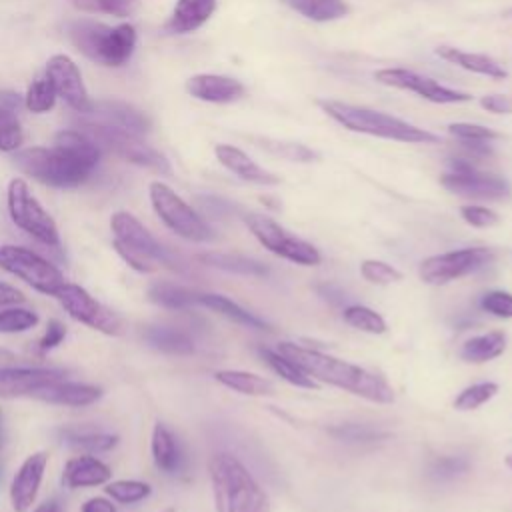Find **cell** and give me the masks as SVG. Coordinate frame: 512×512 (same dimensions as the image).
I'll return each instance as SVG.
<instances>
[{
	"label": "cell",
	"mask_w": 512,
	"mask_h": 512,
	"mask_svg": "<svg viewBox=\"0 0 512 512\" xmlns=\"http://www.w3.org/2000/svg\"><path fill=\"white\" fill-rule=\"evenodd\" d=\"M16 354L12 352V350H8V348H0V368H4V366H16Z\"/></svg>",
	"instance_id": "cell-54"
},
{
	"label": "cell",
	"mask_w": 512,
	"mask_h": 512,
	"mask_svg": "<svg viewBox=\"0 0 512 512\" xmlns=\"http://www.w3.org/2000/svg\"><path fill=\"white\" fill-rule=\"evenodd\" d=\"M66 36L88 60L106 66H124L136 48V28L128 22L110 26L92 18H78L66 24Z\"/></svg>",
	"instance_id": "cell-4"
},
{
	"label": "cell",
	"mask_w": 512,
	"mask_h": 512,
	"mask_svg": "<svg viewBox=\"0 0 512 512\" xmlns=\"http://www.w3.org/2000/svg\"><path fill=\"white\" fill-rule=\"evenodd\" d=\"M260 356L264 358V362L288 384L298 386V388H318L316 380H312L300 366H296L290 358H286L284 354H280L278 350L272 348H260Z\"/></svg>",
	"instance_id": "cell-34"
},
{
	"label": "cell",
	"mask_w": 512,
	"mask_h": 512,
	"mask_svg": "<svg viewBox=\"0 0 512 512\" xmlns=\"http://www.w3.org/2000/svg\"><path fill=\"white\" fill-rule=\"evenodd\" d=\"M460 216L466 224L474 228H490L500 222V216L492 208H486L480 204H464L460 208Z\"/></svg>",
	"instance_id": "cell-48"
},
{
	"label": "cell",
	"mask_w": 512,
	"mask_h": 512,
	"mask_svg": "<svg viewBox=\"0 0 512 512\" xmlns=\"http://www.w3.org/2000/svg\"><path fill=\"white\" fill-rule=\"evenodd\" d=\"M64 338H66V326H64L60 320L52 318V320H48V324H46V332H44V336L40 338L38 348H40V352H48V350L56 348Z\"/></svg>",
	"instance_id": "cell-50"
},
{
	"label": "cell",
	"mask_w": 512,
	"mask_h": 512,
	"mask_svg": "<svg viewBox=\"0 0 512 512\" xmlns=\"http://www.w3.org/2000/svg\"><path fill=\"white\" fill-rule=\"evenodd\" d=\"M0 270L20 278L46 296H56V292L66 282L62 272L52 262H48L38 252L16 244L0 246Z\"/></svg>",
	"instance_id": "cell-11"
},
{
	"label": "cell",
	"mask_w": 512,
	"mask_h": 512,
	"mask_svg": "<svg viewBox=\"0 0 512 512\" xmlns=\"http://www.w3.org/2000/svg\"><path fill=\"white\" fill-rule=\"evenodd\" d=\"M100 396H102L100 386L84 384V382H72V380H66L64 376L42 384L32 394L34 400L54 404V406H72V408L90 406L96 400H100Z\"/></svg>",
	"instance_id": "cell-19"
},
{
	"label": "cell",
	"mask_w": 512,
	"mask_h": 512,
	"mask_svg": "<svg viewBox=\"0 0 512 512\" xmlns=\"http://www.w3.org/2000/svg\"><path fill=\"white\" fill-rule=\"evenodd\" d=\"M22 302H24V294L18 288L0 282V308L22 304Z\"/></svg>",
	"instance_id": "cell-53"
},
{
	"label": "cell",
	"mask_w": 512,
	"mask_h": 512,
	"mask_svg": "<svg viewBox=\"0 0 512 512\" xmlns=\"http://www.w3.org/2000/svg\"><path fill=\"white\" fill-rule=\"evenodd\" d=\"M276 350L286 358H290L296 366H300L312 380H320L324 384L336 386L368 402H376V404L394 402V388L388 384V380L368 368L334 358L316 348H304L292 342H280Z\"/></svg>",
	"instance_id": "cell-2"
},
{
	"label": "cell",
	"mask_w": 512,
	"mask_h": 512,
	"mask_svg": "<svg viewBox=\"0 0 512 512\" xmlns=\"http://www.w3.org/2000/svg\"><path fill=\"white\" fill-rule=\"evenodd\" d=\"M506 350V334L500 330H492L480 336H472L462 344L460 358L474 364H484L488 360L498 358Z\"/></svg>",
	"instance_id": "cell-30"
},
{
	"label": "cell",
	"mask_w": 512,
	"mask_h": 512,
	"mask_svg": "<svg viewBox=\"0 0 512 512\" xmlns=\"http://www.w3.org/2000/svg\"><path fill=\"white\" fill-rule=\"evenodd\" d=\"M148 194L156 216L176 236L190 242H208L214 238V230L208 226V222L168 184L158 180L150 182Z\"/></svg>",
	"instance_id": "cell-8"
},
{
	"label": "cell",
	"mask_w": 512,
	"mask_h": 512,
	"mask_svg": "<svg viewBox=\"0 0 512 512\" xmlns=\"http://www.w3.org/2000/svg\"><path fill=\"white\" fill-rule=\"evenodd\" d=\"M318 106L332 120H336L340 126H344L350 132H360V134L406 142V144H438L440 142L436 134L380 110L354 106L340 100H320Z\"/></svg>",
	"instance_id": "cell-5"
},
{
	"label": "cell",
	"mask_w": 512,
	"mask_h": 512,
	"mask_svg": "<svg viewBox=\"0 0 512 512\" xmlns=\"http://www.w3.org/2000/svg\"><path fill=\"white\" fill-rule=\"evenodd\" d=\"M496 392H498V384L496 382H478V384L466 386L454 398V408L462 410V412L476 410L482 404H486L488 400H492L496 396Z\"/></svg>",
	"instance_id": "cell-41"
},
{
	"label": "cell",
	"mask_w": 512,
	"mask_h": 512,
	"mask_svg": "<svg viewBox=\"0 0 512 512\" xmlns=\"http://www.w3.org/2000/svg\"><path fill=\"white\" fill-rule=\"evenodd\" d=\"M374 78L384 86L414 92V94H418L430 102H436V104H456V102L472 100V94H468V92L448 88L430 76H422V74H418L414 70H406V68H384V70L374 72Z\"/></svg>",
	"instance_id": "cell-15"
},
{
	"label": "cell",
	"mask_w": 512,
	"mask_h": 512,
	"mask_svg": "<svg viewBox=\"0 0 512 512\" xmlns=\"http://www.w3.org/2000/svg\"><path fill=\"white\" fill-rule=\"evenodd\" d=\"M110 478H112L110 466L90 454L74 456L62 468V484L70 490L100 486L110 482Z\"/></svg>",
	"instance_id": "cell-22"
},
{
	"label": "cell",
	"mask_w": 512,
	"mask_h": 512,
	"mask_svg": "<svg viewBox=\"0 0 512 512\" xmlns=\"http://www.w3.org/2000/svg\"><path fill=\"white\" fill-rule=\"evenodd\" d=\"M150 450H152V460L156 468L164 474H178L182 468V452L180 446L170 432V428L162 422H156L152 428V440H150Z\"/></svg>",
	"instance_id": "cell-25"
},
{
	"label": "cell",
	"mask_w": 512,
	"mask_h": 512,
	"mask_svg": "<svg viewBox=\"0 0 512 512\" xmlns=\"http://www.w3.org/2000/svg\"><path fill=\"white\" fill-rule=\"evenodd\" d=\"M214 154L226 170H230L232 174H236L244 182L258 184V186H276V184H280V178L276 174L258 166L246 152H242L236 146L216 144Z\"/></svg>",
	"instance_id": "cell-21"
},
{
	"label": "cell",
	"mask_w": 512,
	"mask_h": 512,
	"mask_svg": "<svg viewBox=\"0 0 512 512\" xmlns=\"http://www.w3.org/2000/svg\"><path fill=\"white\" fill-rule=\"evenodd\" d=\"M342 316H344V322L356 330H362L368 334H384L386 332V320L376 310H372L368 306H362V304L346 306Z\"/></svg>",
	"instance_id": "cell-37"
},
{
	"label": "cell",
	"mask_w": 512,
	"mask_h": 512,
	"mask_svg": "<svg viewBox=\"0 0 512 512\" xmlns=\"http://www.w3.org/2000/svg\"><path fill=\"white\" fill-rule=\"evenodd\" d=\"M100 146L82 130H60L52 146L16 150L14 166L40 184L76 188L84 184L100 162Z\"/></svg>",
	"instance_id": "cell-1"
},
{
	"label": "cell",
	"mask_w": 512,
	"mask_h": 512,
	"mask_svg": "<svg viewBox=\"0 0 512 512\" xmlns=\"http://www.w3.org/2000/svg\"><path fill=\"white\" fill-rule=\"evenodd\" d=\"M216 382H220L222 386L238 392V394H246V396H268L274 394V384L254 372H246V370H218L214 374Z\"/></svg>",
	"instance_id": "cell-31"
},
{
	"label": "cell",
	"mask_w": 512,
	"mask_h": 512,
	"mask_svg": "<svg viewBox=\"0 0 512 512\" xmlns=\"http://www.w3.org/2000/svg\"><path fill=\"white\" fill-rule=\"evenodd\" d=\"M198 262L210 268H218V270L240 274V276H256V278L268 276V268L260 260L252 256L236 254V252H202L198 254Z\"/></svg>",
	"instance_id": "cell-28"
},
{
	"label": "cell",
	"mask_w": 512,
	"mask_h": 512,
	"mask_svg": "<svg viewBox=\"0 0 512 512\" xmlns=\"http://www.w3.org/2000/svg\"><path fill=\"white\" fill-rule=\"evenodd\" d=\"M480 106L494 114H512V96L508 94H488L480 98Z\"/></svg>",
	"instance_id": "cell-51"
},
{
	"label": "cell",
	"mask_w": 512,
	"mask_h": 512,
	"mask_svg": "<svg viewBox=\"0 0 512 512\" xmlns=\"http://www.w3.org/2000/svg\"><path fill=\"white\" fill-rule=\"evenodd\" d=\"M148 298L162 306V308H170V310H188L196 304L198 292L192 288H186L182 284H174V282H154L148 286Z\"/></svg>",
	"instance_id": "cell-32"
},
{
	"label": "cell",
	"mask_w": 512,
	"mask_h": 512,
	"mask_svg": "<svg viewBox=\"0 0 512 512\" xmlns=\"http://www.w3.org/2000/svg\"><path fill=\"white\" fill-rule=\"evenodd\" d=\"M160 512H176V508L170 506V508H164V510H160Z\"/></svg>",
	"instance_id": "cell-56"
},
{
	"label": "cell",
	"mask_w": 512,
	"mask_h": 512,
	"mask_svg": "<svg viewBox=\"0 0 512 512\" xmlns=\"http://www.w3.org/2000/svg\"><path fill=\"white\" fill-rule=\"evenodd\" d=\"M286 6L296 10L314 22H332L350 14L346 0H282Z\"/></svg>",
	"instance_id": "cell-33"
},
{
	"label": "cell",
	"mask_w": 512,
	"mask_h": 512,
	"mask_svg": "<svg viewBox=\"0 0 512 512\" xmlns=\"http://www.w3.org/2000/svg\"><path fill=\"white\" fill-rule=\"evenodd\" d=\"M32 512H60V504L56 500H46V502L38 504Z\"/></svg>",
	"instance_id": "cell-55"
},
{
	"label": "cell",
	"mask_w": 512,
	"mask_h": 512,
	"mask_svg": "<svg viewBox=\"0 0 512 512\" xmlns=\"http://www.w3.org/2000/svg\"><path fill=\"white\" fill-rule=\"evenodd\" d=\"M80 512H116V504L114 500H108V498H102V496H94V498H88Z\"/></svg>",
	"instance_id": "cell-52"
},
{
	"label": "cell",
	"mask_w": 512,
	"mask_h": 512,
	"mask_svg": "<svg viewBox=\"0 0 512 512\" xmlns=\"http://www.w3.org/2000/svg\"><path fill=\"white\" fill-rule=\"evenodd\" d=\"M48 466V452L46 450H38L30 456H26V460L20 464L18 472L12 478L10 484V504L14 512H26L32 508L44 472Z\"/></svg>",
	"instance_id": "cell-17"
},
{
	"label": "cell",
	"mask_w": 512,
	"mask_h": 512,
	"mask_svg": "<svg viewBox=\"0 0 512 512\" xmlns=\"http://www.w3.org/2000/svg\"><path fill=\"white\" fill-rule=\"evenodd\" d=\"M92 112H96L102 122H108V124H114V126H120L128 132H134V134H142V132H148L150 126H152V120L148 118L146 112L134 108L132 104H126V102H120V100H102V102H94L92 106ZM90 112V114H92Z\"/></svg>",
	"instance_id": "cell-24"
},
{
	"label": "cell",
	"mask_w": 512,
	"mask_h": 512,
	"mask_svg": "<svg viewBox=\"0 0 512 512\" xmlns=\"http://www.w3.org/2000/svg\"><path fill=\"white\" fill-rule=\"evenodd\" d=\"M196 304L198 306H204L240 326H246V328H252V330H270V326L254 316L252 312H248L246 308H242L240 304H236L234 300L222 296V294H212V292H198V298H196Z\"/></svg>",
	"instance_id": "cell-27"
},
{
	"label": "cell",
	"mask_w": 512,
	"mask_h": 512,
	"mask_svg": "<svg viewBox=\"0 0 512 512\" xmlns=\"http://www.w3.org/2000/svg\"><path fill=\"white\" fill-rule=\"evenodd\" d=\"M246 226L254 234V238L272 254L290 260L300 266H318L322 256L316 246L310 242L290 234L284 226L264 214H246Z\"/></svg>",
	"instance_id": "cell-12"
},
{
	"label": "cell",
	"mask_w": 512,
	"mask_h": 512,
	"mask_svg": "<svg viewBox=\"0 0 512 512\" xmlns=\"http://www.w3.org/2000/svg\"><path fill=\"white\" fill-rule=\"evenodd\" d=\"M330 432L336 438L346 440V442H372L380 436L378 430H374L370 426H364V424H342L338 428H332Z\"/></svg>",
	"instance_id": "cell-49"
},
{
	"label": "cell",
	"mask_w": 512,
	"mask_h": 512,
	"mask_svg": "<svg viewBox=\"0 0 512 512\" xmlns=\"http://www.w3.org/2000/svg\"><path fill=\"white\" fill-rule=\"evenodd\" d=\"M44 74L52 82L56 96L62 98L72 110L80 114H90L94 100L90 98L86 84L82 80L78 64L66 54H54L46 62Z\"/></svg>",
	"instance_id": "cell-16"
},
{
	"label": "cell",
	"mask_w": 512,
	"mask_h": 512,
	"mask_svg": "<svg viewBox=\"0 0 512 512\" xmlns=\"http://www.w3.org/2000/svg\"><path fill=\"white\" fill-rule=\"evenodd\" d=\"M56 90L52 86V82L48 80V76H40L36 80H32V84L26 88V94H24V106L30 110V112H36V114H44L48 110L54 108L56 104Z\"/></svg>",
	"instance_id": "cell-36"
},
{
	"label": "cell",
	"mask_w": 512,
	"mask_h": 512,
	"mask_svg": "<svg viewBox=\"0 0 512 512\" xmlns=\"http://www.w3.org/2000/svg\"><path fill=\"white\" fill-rule=\"evenodd\" d=\"M62 438L72 448H78V450H84V452H90V454L108 452L118 444L116 434L96 432V430H78V428L62 430Z\"/></svg>",
	"instance_id": "cell-35"
},
{
	"label": "cell",
	"mask_w": 512,
	"mask_h": 512,
	"mask_svg": "<svg viewBox=\"0 0 512 512\" xmlns=\"http://www.w3.org/2000/svg\"><path fill=\"white\" fill-rule=\"evenodd\" d=\"M448 132L458 140H466V142H490L500 136L492 128H486L482 124H470V122H454L448 126Z\"/></svg>",
	"instance_id": "cell-46"
},
{
	"label": "cell",
	"mask_w": 512,
	"mask_h": 512,
	"mask_svg": "<svg viewBox=\"0 0 512 512\" xmlns=\"http://www.w3.org/2000/svg\"><path fill=\"white\" fill-rule=\"evenodd\" d=\"M38 314L20 306H4L0 308V334H16L28 332L38 324Z\"/></svg>",
	"instance_id": "cell-39"
},
{
	"label": "cell",
	"mask_w": 512,
	"mask_h": 512,
	"mask_svg": "<svg viewBox=\"0 0 512 512\" xmlns=\"http://www.w3.org/2000/svg\"><path fill=\"white\" fill-rule=\"evenodd\" d=\"M110 230L114 234L112 246L116 254L136 272L148 274L156 264H172L170 252L150 234V230L130 212L118 210L110 216Z\"/></svg>",
	"instance_id": "cell-6"
},
{
	"label": "cell",
	"mask_w": 512,
	"mask_h": 512,
	"mask_svg": "<svg viewBox=\"0 0 512 512\" xmlns=\"http://www.w3.org/2000/svg\"><path fill=\"white\" fill-rule=\"evenodd\" d=\"M440 184L456 196L474 200L502 202L512 198V186L504 176L480 170L470 158L450 160V170L440 176Z\"/></svg>",
	"instance_id": "cell-10"
},
{
	"label": "cell",
	"mask_w": 512,
	"mask_h": 512,
	"mask_svg": "<svg viewBox=\"0 0 512 512\" xmlns=\"http://www.w3.org/2000/svg\"><path fill=\"white\" fill-rule=\"evenodd\" d=\"M64 372L58 368H22L4 366L0 368V398H32V394L46 382L62 378Z\"/></svg>",
	"instance_id": "cell-18"
},
{
	"label": "cell",
	"mask_w": 512,
	"mask_h": 512,
	"mask_svg": "<svg viewBox=\"0 0 512 512\" xmlns=\"http://www.w3.org/2000/svg\"><path fill=\"white\" fill-rule=\"evenodd\" d=\"M436 56H440L446 62H452L468 72H476L488 78H496L502 80L508 76V72L502 68V64H498L494 58L486 56V54H476V52H464L460 48H452V46H438L436 48Z\"/></svg>",
	"instance_id": "cell-26"
},
{
	"label": "cell",
	"mask_w": 512,
	"mask_h": 512,
	"mask_svg": "<svg viewBox=\"0 0 512 512\" xmlns=\"http://www.w3.org/2000/svg\"><path fill=\"white\" fill-rule=\"evenodd\" d=\"M360 274L364 276V280H368L370 284H378V286H388V284L400 282L404 278L396 266H392L384 260H364L360 264Z\"/></svg>",
	"instance_id": "cell-43"
},
{
	"label": "cell",
	"mask_w": 512,
	"mask_h": 512,
	"mask_svg": "<svg viewBox=\"0 0 512 512\" xmlns=\"http://www.w3.org/2000/svg\"><path fill=\"white\" fill-rule=\"evenodd\" d=\"M186 90L190 96L212 104L236 102L246 92L240 80L224 74H194L186 80Z\"/></svg>",
	"instance_id": "cell-20"
},
{
	"label": "cell",
	"mask_w": 512,
	"mask_h": 512,
	"mask_svg": "<svg viewBox=\"0 0 512 512\" xmlns=\"http://www.w3.org/2000/svg\"><path fill=\"white\" fill-rule=\"evenodd\" d=\"M0 420H2V410H0Z\"/></svg>",
	"instance_id": "cell-57"
},
{
	"label": "cell",
	"mask_w": 512,
	"mask_h": 512,
	"mask_svg": "<svg viewBox=\"0 0 512 512\" xmlns=\"http://www.w3.org/2000/svg\"><path fill=\"white\" fill-rule=\"evenodd\" d=\"M70 4L80 12L128 18L138 10L140 0H70Z\"/></svg>",
	"instance_id": "cell-38"
},
{
	"label": "cell",
	"mask_w": 512,
	"mask_h": 512,
	"mask_svg": "<svg viewBox=\"0 0 512 512\" xmlns=\"http://www.w3.org/2000/svg\"><path fill=\"white\" fill-rule=\"evenodd\" d=\"M104 490L114 502H120V504L140 502L148 498L152 492L150 484L142 480H112V482H106Z\"/></svg>",
	"instance_id": "cell-40"
},
{
	"label": "cell",
	"mask_w": 512,
	"mask_h": 512,
	"mask_svg": "<svg viewBox=\"0 0 512 512\" xmlns=\"http://www.w3.org/2000/svg\"><path fill=\"white\" fill-rule=\"evenodd\" d=\"M216 512H272L266 490L232 454L218 452L208 462Z\"/></svg>",
	"instance_id": "cell-3"
},
{
	"label": "cell",
	"mask_w": 512,
	"mask_h": 512,
	"mask_svg": "<svg viewBox=\"0 0 512 512\" xmlns=\"http://www.w3.org/2000/svg\"><path fill=\"white\" fill-rule=\"evenodd\" d=\"M480 306L484 312L496 318H512V292L490 290L482 296Z\"/></svg>",
	"instance_id": "cell-47"
},
{
	"label": "cell",
	"mask_w": 512,
	"mask_h": 512,
	"mask_svg": "<svg viewBox=\"0 0 512 512\" xmlns=\"http://www.w3.org/2000/svg\"><path fill=\"white\" fill-rule=\"evenodd\" d=\"M144 340L166 354H192L194 352V340L188 332L174 328V326H148L144 330Z\"/></svg>",
	"instance_id": "cell-29"
},
{
	"label": "cell",
	"mask_w": 512,
	"mask_h": 512,
	"mask_svg": "<svg viewBox=\"0 0 512 512\" xmlns=\"http://www.w3.org/2000/svg\"><path fill=\"white\" fill-rule=\"evenodd\" d=\"M468 468L470 462L464 456H438L436 460H432L428 474L434 480H452L464 474Z\"/></svg>",
	"instance_id": "cell-45"
},
{
	"label": "cell",
	"mask_w": 512,
	"mask_h": 512,
	"mask_svg": "<svg viewBox=\"0 0 512 512\" xmlns=\"http://www.w3.org/2000/svg\"><path fill=\"white\" fill-rule=\"evenodd\" d=\"M80 130L84 134H88L100 146V150H108L126 162L154 170L158 174L172 172L168 158L162 152H158L156 148H152L150 144H146L134 132H128L120 126H114V124H108L102 120L100 122H82Z\"/></svg>",
	"instance_id": "cell-7"
},
{
	"label": "cell",
	"mask_w": 512,
	"mask_h": 512,
	"mask_svg": "<svg viewBox=\"0 0 512 512\" xmlns=\"http://www.w3.org/2000/svg\"><path fill=\"white\" fill-rule=\"evenodd\" d=\"M216 6V0H176L164 28L170 34H190L210 20Z\"/></svg>",
	"instance_id": "cell-23"
},
{
	"label": "cell",
	"mask_w": 512,
	"mask_h": 512,
	"mask_svg": "<svg viewBox=\"0 0 512 512\" xmlns=\"http://www.w3.org/2000/svg\"><path fill=\"white\" fill-rule=\"evenodd\" d=\"M262 148H266L268 152L280 156V158H286L290 162H312L316 158V152L310 150L308 146L304 144H292V142H276V140H260Z\"/></svg>",
	"instance_id": "cell-44"
},
{
	"label": "cell",
	"mask_w": 512,
	"mask_h": 512,
	"mask_svg": "<svg viewBox=\"0 0 512 512\" xmlns=\"http://www.w3.org/2000/svg\"><path fill=\"white\" fill-rule=\"evenodd\" d=\"M54 298L68 312V316L90 326L92 330H98L108 336H118L124 330L122 318L110 308H106L102 302H98L86 288L78 284L64 282Z\"/></svg>",
	"instance_id": "cell-13"
},
{
	"label": "cell",
	"mask_w": 512,
	"mask_h": 512,
	"mask_svg": "<svg viewBox=\"0 0 512 512\" xmlns=\"http://www.w3.org/2000/svg\"><path fill=\"white\" fill-rule=\"evenodd\" d=\"M6 206L10 220L38 240L44 246L58 248L60 234L54 218L44 210V206L30 192V186L24 178H12L6 188Z\"/></svg>",
	"instance_id": "cell-9"
},
{
	"label": "cell",
	"mask_w": 512,
	"mask_h": 512,
	"mask_svg": "<svg viewBox=\"0 0 512 512\" xmlns=\"http://www.w3.org/2000/svg\"><path fill=\"white\" fill-rule=\"evenodd\" d=\"M492 258H494L492 250L482 248V246L450 250V252H442V254L424 258L418 266V276L426 284H434V286L448 284L456 278H462L470 272L480 270Z\"/></svg>",
	"instance_id": "cell-14"
},
{
	"label": "cell",
	"mask_w": 512,
	"mask_h": 512,
	"mask_svg": "<svg viewBox=\"0 0 512 512\" xmlns=\"http://www.w3.org/2000/svg\"><path fill=\"white\" fill-rule=\"evenodd\" d=\"M24 142L22 124L14 110L0 106V152H16Z\"/></svg>",
	"instance_id": "cell-42"
}]
</instances>
